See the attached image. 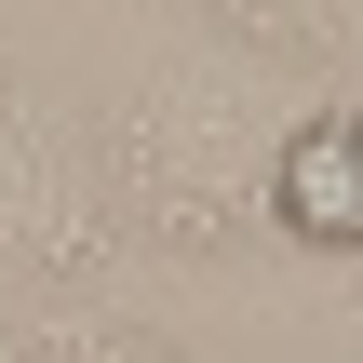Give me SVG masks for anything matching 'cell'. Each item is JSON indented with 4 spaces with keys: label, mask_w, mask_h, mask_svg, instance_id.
I'll use <instances>...</instances> for the list:
<instances>
[{
    "label": "cell",
    "mask_w": 363,
    "mask_h": 363,
    "mask_svg": "<svg viewBox=\"0 0 363 363\" xmlns=\"http://www.w3.org/2000/svg\"><path fill=\"white\" fill-rule=\"evenodd\" d=\"M121 202L175 242V256H216L242 229V81H189V67H148L135 121H121Z\"/></svg>",
    "instance_id": "6da1fadb"
},
{
    "label": "cell",
    "mask_w": 363,
    "mask_h": 363,
    "mask_svg": "<svg viewBox=\"0 0 363 363\" xmlns=\"http://www.w3.org/2000/svg\"><path fill=\"white\" fill-rule=\"evenodd\" d=\"M94 256H108V189L54 135V108L0 67V269L13 283H81Z\"/></svg>",
    "instance_id": "7a4b0ae2"
},
{
    "label": "cell",
    "mask_w": 363,
    "mask_h": 363,
    "mask_svg": "<svg viewBox=\"0 0 363 363\" xmlns=\"http://www.w3.org/2000/svg\"><path fill=\"white\" fill-rule=\"evenodd\" d=\"M256 216L310 256H363V94H323L310 121L269 135L256 162Z\"/></svg>",
    "instance_id": "3957f363"
},
{
    "label": "cell",
    "mask_w": 363,
    "mask_h": 363,
    "mask_svg": "<svg viewBox=\"0 0 363 363\" xmlns=\"http://www.w3.org/2000/svg\"><path fill=\"white\" fill-rule=\"evenodd\" d=\"M216 27L269 67H350L363 54V0H216Z\"/></svg>",
    "instance_id": "277c9868"
}]
</instances>
